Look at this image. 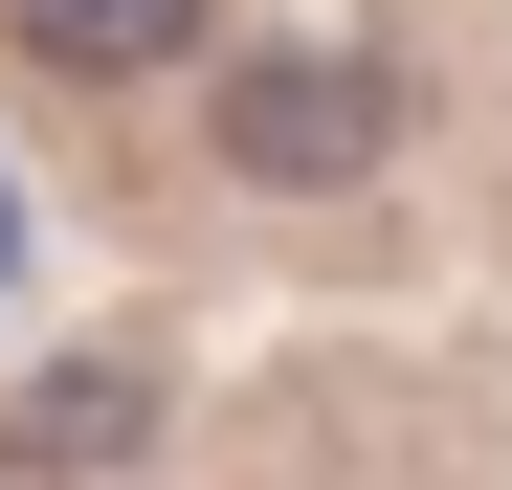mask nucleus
<instances>
[{
    "mask_svg": "<svg viewBox=\"0 0 512 490\" xmlns=\"http://www.w3.org/2000/svg\"><path fill=\"white\" fill-rule=\"evenodd\" d=\"M379 134H401V90H379L357 45H245V67H223V156H245L268 201H334V179H379Z\"/></svg>",
    "mask_w": 512,
    "mask_h": 490,
    "instance_id": "1",
    "label": "nucleus"
},
{
    "mask_svg": "<svg viewBox=\"0 0 512 490\" xmlns=\"http://www.w3.org/2000/svg\"><path fill=\"white\" fill-rule=\"evenodd\" d=\"M0 45L67 67V90H134V67H179V45H201V0H0Z\"/></svg>",
    "mask_w": 512,
    "mask_h": 490,
    "instance_id": "2",
    "label": "nucleus"
},
{
    "mask_svg": "<svg viewBox=\"0 0 512 490\" xmlns=\"http://www.w3.org/2000/svg\"><path fill=\"white\" fill-rule=\"evenodd\" d=\"M112 446H134V379H45L23 401V468H112Z\"/></svg>",
    "mask_w": 512,
    "mask_h": 490,
    "instance_id": "3",
    "label": "nucleus"
},
{
    "mask_svg": "<svg viewBox=\"0 0 512 490\" xmlns=\"http://www.w3.org/2000/svg\"><path fill=\"white\" fill-rule=\"evenodd\" d=\"M0 290H23V179H0Z\"/></svg>",
    "mask_w": 512,
    "mask_h": 490,
    "instance_id": "4",
    "label": "nucleus"
}]
</instances>
